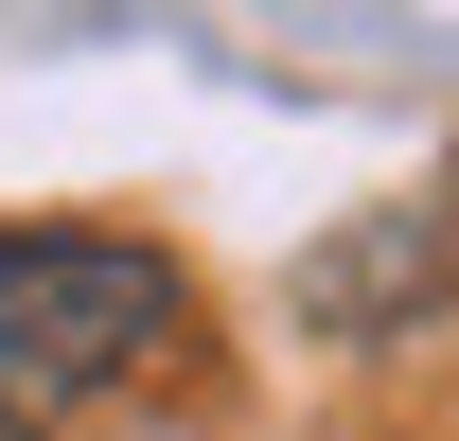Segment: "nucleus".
<instances>
[{"label":"nucleus","mask_w":459,"mask_h":441,"mask_svg":"<svg viewBox=\"0 0 459 441\" xmlns=\"http://www.w3.org/2000/svg\"><path fill=\"white\" fill-rule=\"evenodd\" d=\"M195 282L142 229H0V441L89 424L124 371H160Z\"/></svg>","instance_id":"f257e3e1"}]
</instances>
